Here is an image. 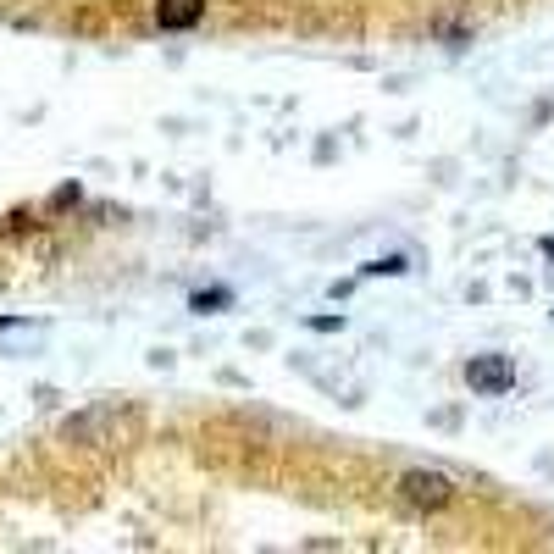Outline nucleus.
<instances>
[{
	"label": "nucleus",
	"instance_id": "obj_3",
	"mask_svg": "<svg viewBox=\"0 0 554 554\" xmlns=\"http://www.w3.org/2000/svg\"><path fill=\"white\" fill-rule=\"evenodd\" d=\"M150 17H156V28H167V34H183V28H194L205 17V0H156Z\"/></svg>",
	"mask_w": 554,
	"mask_h": 554
},
{
	"label": "nucleus",
	"instance_id": "obj_5",
	"mask_svg": "<svg viewBox=\"0 0 554 554\" xmlns=\"http://www.w3.org/2000/svg\"><path fill=\"white\" fill-rule=\"evenodd\" d=\"M543 250H549V255H554V239H543Z\"/></svg>",
	"mask_w": 554,
	"mask_h": 554
},
{
	"label": "nucleus",
	"instance_id": "obj_2",
	"mask_svg": "<svg viewBox=\"0 0 554 554\" xmlns=\"http://www.w3.org/2000/svg\"><path fill=\"white\" fill-rule=\"evenodd\" d=\"M466 383L477 388V394H510L516 388V366H510V355H471L466 361Z\"/></svg>",
	"mask_w": 554,
	"mask_h": 554
},
{
	"label": "nucleus",
	"instance_id": "obj_4",
	"mask_svg": "<svg viewBox=\"0 0 554 554\" xmlns=\"http://www.w3.org/2000/svg\"><path fill=\"white\" fill-rule=\"evenodd\" d=\"M233 294L228 289H211V294H194V311H217V305H228Z\"/></svg>",
	"mask_w": 554,
	"mask_h": 554
},
{
	"label": "nucleus",
	"instance_id": "obj_1",
	"mask_svg": "<svg viewBox=\"0 0 554 554\" xmlns=\"http://www.w3.org/2000/svg\"><path fill=\"white\" fill-rule=\"evenodd\" d=\"M399 499H405L410 510H449L455 505V482H449L444 471H405V477H399Z\"/></svg>",
	"mask_w": 554,
	"mask_h": 554
}]
</instances>
